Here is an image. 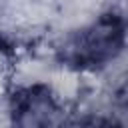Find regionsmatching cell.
Instances as JSON below:
<instances>
[{
  "mask_svg": "<svg viewBox=\"0 0 128 128\" xmlns=\"http://www.w3.org/2000/svg\"><path fill=\"white\" fill-rule=\"evenodd\" d=\"M10 114L14 124L44 126L54 122V116L58 114V104L48 86L34 84L14 92L10 100Z\"/></svg>",
  "mask_w": 128,
  "mask_h": 128,
  "instance_id": "cell-2",
  "label": "cell"
},
{
  "mask_svg": "<svg viewBox=\"0 0 128 128\" xmlns=\"http://www.w3.org/2000/svg\"><path fill=\"white\" fill-rule=\"evenodd\" d=\"M128 34V24L116 12H106L94 22L68 34L58 48V58L76 70H96L114 60Z\"/></svg>",
  "mask_w": 128,
  "mask_h": 128,
  "instance_id": "cell-1",
  "label": "cell"
}]
</instances>
